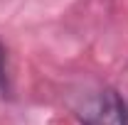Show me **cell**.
Segmentation results:
<instances>
[{"mask_svg":"<svg viewBox=\"0 0 128 125\" xmlns=\"http://www.w3.org/2000/svg\"><path fill=\"white\" fill-rule=\"evenodd\" d=\"M84 125H128V106L116 91H101L79 113Z\"/></svg>","mask_w":128,"mask_h":125,"instance_id":"obj_1","label":"cell"},{"mask_svg":"<svg viewBox=\"0 0 128 125\" xmlns=\"http://www.w3.org/2000/svg\"><path fill=\"white\" fill-rule=\"evenodd\" d=\"M8 91V66H5V49L0 44V93Z\"/></svg>","mask_w":128,"mask_h":125,"instance_id":"obj_2","label":"cell"}]
</instances>
